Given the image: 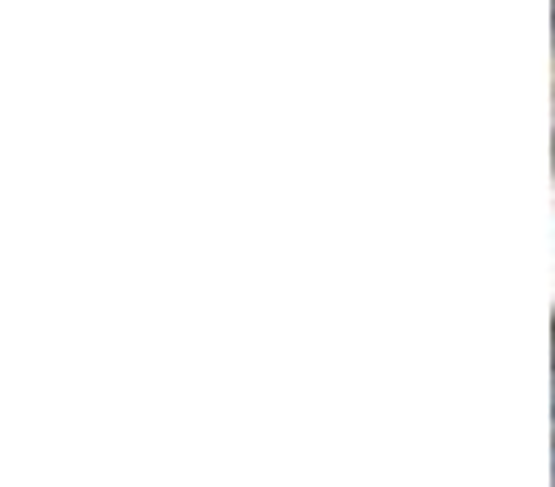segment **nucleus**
I'll use <instances>...</instances> for the list:
<instances>
[{
  "label": "nucleus",
  "instance_id": "f257e3e1",
  "mask_svg": "<svg viewBox=\"0 0 555 487\" xmlns=\"http://www.w3.org/2000/svg\"><path fill=\"white\" fill-rule=\"evenodd\" d=\"M551 424H555V400H551ZM551 478H555V429H551Z\"/></svg>",
  "mask_w": 555,
  "mask_h": 487
}]
</instances>
